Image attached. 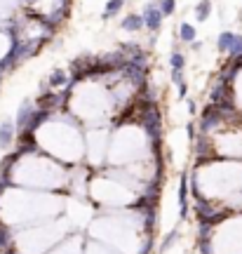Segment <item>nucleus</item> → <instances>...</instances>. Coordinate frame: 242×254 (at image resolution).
Here are the masks:
<instances>
[{"label": "nucleus", "mask_w": 242, "mask_h": 254, "mask_svg": "<svg viewBox=\"0 0 242 254\" xmlns=\"http://www.w3.org/2000/svg\"><path fill=\"white\" fill-rule=\"evenodd\" d=\"M179 238H181V233H179V231H172V233H167V238L162 240V243H160V252H169V247H172V245H174Z\"/></svg>", "instance_id": "13"}, {"label": "nucleus", "mask_w": 242, "mask_h": 254, "mask_svg": "<svg viewBox=\"0 0 242 254\" xmlns=\"http://www.w3.org/2000/svg\"><path fill=\"white\" fill-rule=\"evenodd\" d=\"M186 132H188V139H191V141H195V139H198V129H195L193 123H188V125H186Z\"/></svg>", "instance_id": "16"}, {"label": "nucleus", "mask_w": 242, "mask_h": 254, "mask_svg": "<svg viewBox=\"0 0 242 254\" xmlns=\"http://www.w3.org/2000/svg\"><path fill=\"white\" fill-rule=\"evenodd\" d=\"M195 111H198V106H195V101H193V99H191V101H188V113L193 116Z\"/></svg>", "instance_id": "19"}, {"label": "nucleus", "mask_w": 242, "mask_h": 254, "mask_svg": "<svg viewBox=\"0 0 242 254\" xmlns=\"http://www.w3.org/2000/svg\"><path fill=\"white\" fill-rule=\"evenodd\" d=\"M191 47L195 49V52H200V49H202V42H200V40H195L193 45H191Z\"/></svg>", "instance_id": "20"}, {"label": "nucleus", "mask_w": 242, "mask_h": 254, "mask_svg": "<svg viewBox=\"0 0 242 254\" xmlns=\"http://www.w3.org/2000/svg\"><path fill=\"white\" fill-rule=\"evenodd\" d=\"M176 89H179V99H184L188 94V85H181V87H176Z\"/></svg>", "instance_id": "18"}, {"label": "nucleus", "mask_w": 242, "mask_h": 254, "mask_svg": "<svg viewBox=\"0 0 242 254\" xmlns=\"http://www.w3.org/2000/svg\"><path fill=\"white\" fill-rule=\"evenodd\" d=\"M179 40H181V42H188V45H193L195 42V26L193 24H188V21L179 24Z\"/></svg>", "instance_id": "8"}, {"label": "nucleus", "mask_w": 242, "mask_h": 254, "mask_svg": "<svg viewBox=\"0 0 242 254\" xmlns=\"http://www.w3.org/2000/svg\"><path fill=\"white\" fill-rule=\"evenodd\" d=\"M169 66L172 71H184L186 69V57L179 49H172V57H169Z\"/></svg>", "instance_id": "12"}, {"label": "nucleus", "mask_w": 242, "mask_h": 254, "mask_svg": "<svg viewBox=\"0 0 242 254\" xmlns=\"http://www.w3.org/2000/svg\"><path fill=\"white\" fill-rule=\"evenodd\" d=\"M158 2H162V0H158Z\"/></svg>", "instance_id": "22"}, {"label": "nucleus", "mask_w": 242, "mask_h": 254, "mask_svg": "<svg viewBox=\"0 0 242 254\" xmlns=\"http://www.w3.org/2000/svg\"><path fill=\"white\" fill-rule=\"evenodd\" d=\"M36 111H38V104H36L33 99H24L19 104V111H17V118H14V125H17V132H19V134L29 132L31 120L36 116Z\"/></svg>", "instance_id": "1"}, {"label": "nucleus", "mask_w": 242, "mask_h": 254, "mask_svg": "<svg viewBox=\"0 0 242 254\" xmlns=\"http://www.w3.org/2000/svg\"><path fill=\"white\" fill-rule=\"evenodd\" d=\"M14 134H17V125H14V120H2L0 123V146H10L12 141H14Z\"/></svg>", "instance_id": "4"}, {"label": "nucleus", "mask_w": 242, "mask_h": 254, "mask_svg": "<svg viewBox=\"0 0 242 254\" xmlns=\"http://www.w3.org/2000/svg\"><path fill=\"white\" fill-rule=\"evenodd\" d=\"M12 186V179H7V176H0V196H5V191Z\"/></svg>", "instance_id": "15"}, {"label": "nucleus", "mask_w": 242, "mask_h": 254, "mask_svg": "<svg viewBox=\"0 0 242 254\" xmlns=\"http://www.w3.org/2000/svg\"><path fill=\"white\" fill-rule=\"evenodd\" d=\"M2 254H19V252H17L14 247H10V250H5V252H2Z\"/></svg>", "instance_id": "21"}, {"label": "nucleus", "mask_w": 242, "mask_h": 254, "mask_svg": "<svg viewBox=\"0 0 242 254\" xmlns=\"http://www.w3.org/2000/svg\"><path fill=\"white\" fill-rule=\"evenodd\" d=\"M160 5V12L165 14V17H172L176 12V0H162V2H158Z\"/></svg>", "instance_id": "14"}, {"label": "nucleus", "mask_w": 242, "mask_h": 254, "mask_svg": "<svg viewBox=\"0 0 242 254\" xmlns=\"http://www.w3.org/2000/svg\"><path fill=\"white\" fill-rule=\"evenodd\" d=\"M12 247V231L5 224H0V252Z\"/></svg>", "instance_id": "11"}, {"label": "nucleus", "mask_w": 242, "mask_h": 254, "mask_svg": "<svg viewBox=\"0 0 242 254\" xmlns=\"http://www.w3.org/2000/svg\"><path fill=\"white\" fill-rule=\"evenodd\" d=\"M235 40H238V33H233V31H223L221 36L216 38V47L228 54V52L233 49V45H235Z\"/></svg>", "instance_id": "7"}, {"label": "nucleus", "mask_w": 242, "mask_h": 254, "mask_svg": "<svg viewBox=\"0 0 242 254\" xmlns=\"http://www.w3.org/2000/svg\"><path fill=\"white\" fill-rule=\"evenodd\" d=\"M212 14V0H200L195 5V19L198 21H207Z\"/></svg>", "instance_id": "9"}, {"label": "nucleus", "mask_w": 242, "mask_h": 254, "mask_svg": "<svg viewBox=\"0 0 242 254\" xmlns=\"http://www.w3.org/2000/svg\"><path fill=\"white\" fill-rule=\"evenodd\" d=\"M68 83H71V78H68V73L64 69H54L52 73H49V78H47L49 89H54V92H61V87L66 89Z\"/></svg>", "instance_id": "3"}, {"label": "nucleus", "mask_w": 242, "mask_h": 254, "mask_svg": "<svg viewBox=\"0 0 242 254\" xmlns=\"http://www.w3.org/2000/svg\"><path fill=\"white\" fill-rule=\"evenodd\" d=\"M188 184H191V181H188V174H184L181 176V184H179V207H181V210H179V212H181V219H186V216H188Z\"/></svg>", "instance_id": "5"}, {"label": "nucleus", "mask_w": 242, "mask_h": 254, "mask_svg": "<svg viewBox=\"0 0 242 254\" xmlns=\"http://www.w3.org/2000/svg\"><path fill=\"white\" fill-rule=\"evenodd\" d=\"M141 17H144V24L148 31H160V26H162V19H165V14L160 12V5H146L144 12H141Z\"/></svg>", "instance_id": "2"}, {"label": "nucleus", "mask_w": 242, "mask_h": 254, "mask_svg": "<svg viewBox=\"0 0 242 254\" xmlns=\"http://www.w3.org/2000/svg\"><path fill=\"white\" fill-rule=\"evenodd\" d=\"M122 5H125V0H108V2H106V10H104V14H101V17H104L106 21L113 19L118 12L122 10Z\"/></svg>", "instance_id": "10"}, {"label": "nucleus", "mask_w": 242, "mask_h": 254, "mask_svg": "<svg viewBox=\"0 0 242 254\" xmlns=\"http://www.w3.org/2000/svg\"><path fill=\"white\" fill-rule=\"evenodd\" d=\"M151 247H153V240L148 238V240H146V243H144V247L139 250V254H151Z\"/></svg>", "instance_id": "17"}, {"label": "nucleus", "mask_w": 242, "mask_h": 254, "mask_svg": "<svg viewBox=\"0 0 242 254\" xmlns=\"http://www.w3.org/2000/svg\"><path fill=\"white\" fill-rule=\"evenodd\" d=\"M0 148H2V146H0Z\"/></svg>", "instance_id": "23"}, {"label": "nucleus", "mask_w": 242, "mask_h": 254, "mask_svg": "<svg viewBox=\"0 0 242 254\" xmlns=\"http://www.w3.org/2000/svg\"><path fill=\"white\" fill-rule=\"evenodd\" d=\"M120 26H122L125 31H129V33H136V31L146 29L144 17H141V14H136V12H132V14H127V17H122V21H120Z\"/></svg>", "instance_id": "6"}]
</instances>
